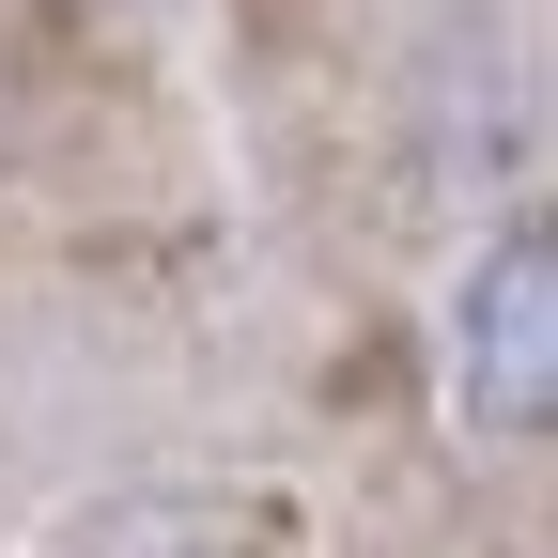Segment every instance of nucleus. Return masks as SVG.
Listing matches in <instances>:
<instances>
[{
	"instance_id": "obj_1",
	"label": "nucleus",
	"mask_w": 558,
	"mask_h": 558,
	"mask_svg": "<svg viewBox=\"0 0 558 558\" xmlns=\"http://www.w3.org/2000/svg\"><path fill=\"white\" fill-rule=\"evenodd\" d=\"M543 388H558V279L512 233L497 264H481V295H465V418H512V435H527Z\"/></svg>"
}]
</instances>
